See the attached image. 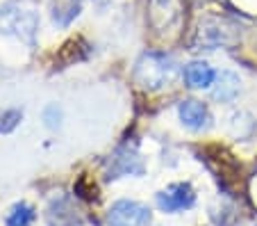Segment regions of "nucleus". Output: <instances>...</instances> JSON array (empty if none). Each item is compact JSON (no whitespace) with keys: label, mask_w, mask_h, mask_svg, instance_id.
Masks as SVG:
<instances>
[{"label":"nucleus","mask_w":257,"mask_h":226,"mask_svg":"<svg viewBox=\"0 0 257 226\" xmlns=\"http://www.w3.org/2000/svg\"><path fill=\"white\" fill-rule=\"evenodd\" d=\"M39 30V12L28 0H12L0 10V32L32 44Z\"/></svg>","instance_id":"nucleus-1"},{"label":"nucleus","mask_w":257,"mask_h":226,"mask_svg":"<svg viewBox=\"0 0 257 226\" xmlns=\"http://www.w3.org/2000/svg\"><path fill=\"white\" fill-rule=\"evenodd\" d=\"M178 76V66L175 62L164 53H146L144 57L137 62L135 69V83L144 89H157L169 87Z\"/></svg>","instance_id":"nucleus-2"},{"label":"nucleus","mask_w":257,"mask_h":226,"mask_svg":"<svg viewBox=\"0 0 257 226\" xmlns=\"http://www.w3.org/2000/svg\"><path fill=\"white\" fill-rule=\"evenodd\" d=\"M107 221L109 226H151L153 215L151 208L144 206L139 201H116L109 212H107Z\"/></svg>","instance_id":"nucleus-3"},{"label":"nucleus","mask_w":257,"mask_h":226,"mask_svg":"<svg viewBox=\"0 0 257 226\" xmlns=\"http://www.w3.org/2000/svg\"><path fill=\"white\" fill-rule=\"evenodd\" d=\"M196 203V192L189 183H173L157 194V208L164 212L187 210Z\"/></svg>","instance_id":"nucleus-4"},{"label":"nucleus","mask_w":257,"mask_h":226,"mask_svg":"<svg viewBox=\"0 0 257 226\" xmlns=\"http://www.w3.org/2000/svg\"><path fill=\"white\" fill-rule=\"evenodd\" d=\"M180 121L185 123L189 130H207L212 126V114L209 108L200 101H182L178 108Z\"/></svg>","instance_id":"nucleus-5"},{"label":"nucleus","mask_w":257,"mask_h":226,"mask_svg":"<svg viewBox=\"0 0 257 226\" xmlns=\"http://www.w3.org/2000/svg\"><path fill=\"white\" fill-rule=\"evenodd\" d=\"M127 174H144V165H141V158L125 146L116 151V156L112 158L109 169H107V178L112 181V178L127 176Z\"/></svg>","instance_id":"nucleus-6"},{"label":"nucleus","mask_w":257,"mask_h":226,"mask_svg":"<svg viewBox=\"0 0 257 226\" xmlns=\"http://www.w3.org/2000/svg\"><path fill=\"white\" fill-rule=\"evenodd\" d=\"M221 44H225V30L221 28V21L207 19L203 25H200L198 35H196V46H198L196 50H203V48L214 50Z\"/></svg>","instance_id":"nucleus-7"},{"label":"nucleus","mask_w":257,"mask_h":226,"mask_svg":"<svg viewBox=\"0 0 257 226\" xmlns=\"http://www.w3.org/2000/svg\"><path fill=\"white\" fill-rule=\"evenodd\" d=\"M214 78H216V73H214V69L209 66L207 62H191V64H187V69H185V83L189 85L191 89H205V87H209V85L214 83Z\"/></svg>","instance_id":"nucleus-8"},{"label":"nucleus","mask_w":257,"mask_h":226,"mask_svg":"<svg viewBox=\"0 0 257 226\" xmlns=\"http://www.w3.org/2000/svg\"><path fill=\"white\" fill-rule=\"evenodd\" d=\"M34 219H37V212L30 203L21 201V203H14L5 219V226H32Z\"/></svg>","instance_id":"nucleus-9"},{"label":"nucleus","mask_w":257,"mask_h":226,"mask_svg":"<svg viewBox=\"0 0 257 226\" xmlns=\"http://www.w3.org/2000/svg\"><path fill=\"white\" fill-rule=\"evenodd\" d=\"M239 92V78L230 71H223V73L218 76V87L214 92V99L218 101H232Z\"/></svg>","instance_id":"nucleus-10"},{"label":"nucleus","mask_w":257,"mask_h":226,"mask_svg":"<svg viewBox=\"0 0 257 226\" xmlns=\"http://www.w3.org/2000/svg\"><path fill=\"white\" fill-rule=\"evenodd\" d=\"M78 14H80V0H59L55 5L53 19L62 25H68Z\"/></svg>","instance_id":"nucleus-11"},{"label":"nucleus","mask_w":257,"mask_h":226,"mask_svg":"<svg viewBox=\"0 0 257 226\" xmlns=\"http://www.w3.org/2000/svg\"><path fill=\"white\" fill-rule=\"evenodd\" d=\"M21 117H23L21 110H3L0 112V133H12L19 126Z\"/></svg>","instance_id":"nucleus-12"}]
</instances>
